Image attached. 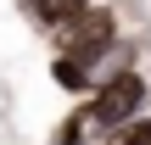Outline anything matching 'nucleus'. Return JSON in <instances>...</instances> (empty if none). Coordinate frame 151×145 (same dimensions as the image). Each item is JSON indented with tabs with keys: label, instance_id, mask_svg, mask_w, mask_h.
Returning <instances> with one entry per match:
<instances>
[{
	"label": "nucleus",
	"instance_id": "39448f33",
	"mask_svg": "<svg viewBox=\"0 0 151 145\" xmlns=\"http://www.w3.org/2000/svg\"><path fill=\"white\" fill-rule=\"evenodd\" d=\"M101 145H151V117H134V123H123V129L101 134Z\"/></svg>",
	"mask_w": 151,
	"mask_h": 145
},
{
	"label": "nucleus",
	"instance_id": "f257e3e1",
	"mask_svg": "<svg viewBox=\"0 0 151 145\" xmlns=\"http://www.w3.org/2000/svg\"><path fill=\"white\" fill-rule=\"evenodd\" d=\"M118 39H123V17H118V6H112V0H95V6H90V11H78L67 28H56V34H50L56 56H73V61H84L95 78H101L106 56L118 50Z\"/></svg>",
	"mask_w": 151,
	"mask_h": 145
},
{
	"label": "nucleus",
	"instance_id": "7ed1b4c3",
	"mask_svg": "<svg viewBox=\"0 0 151 145\" xmlns=\"http://www.w3.org/2000/svg\"><path fill=\"white\" fill-rule=\"evenodd\" d=\"M50 84L78 106V101H90L95 95V73L84 67V61H73V56H50Z\"/></svg>",
	"mask_w": 151,
	"mask_h": 145
},
{
	"label": "nucleus",
	"instance_id": "f03ea898",
	"mask_svg": "<svg viewBox=\"0 0 151 145\" xmlns=\"http://www.w3.org/2000/svg\"><path fill=\"white\" fill-rule=\"evenodd\" d=\"M84 106H90L95 140H101V134H112V129H123V123H134V117H146L151 78L146 73H101V78H95V95H90Z\"/></svg>",
	"mask_w": 151,
	"mask_h": 145
},
{
	"label": "nucleus",
	"instance_id": "20e7f679",
	"mask_svg": "<svg viewBox=\"0 0 151 145\" xmlns=\"http://www.w3.org/2000/svg\"><path fill=\"white\" fill-rule=\"evenodd\" d=\"M90 134H95V117H90V106L78 101V106H73V112H67L56 129H50V145H84Z\"/></svg>",
	"mask_w": 151,
	"mask_h": 145
}]
</instances>
